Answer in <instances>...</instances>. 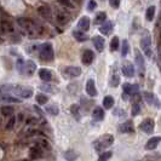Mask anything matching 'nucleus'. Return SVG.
Instances as JSON below:
<instances>
[{
  "label": "nucleus",
  "instance_id": "31",
  "mask_svg": "<svg viewBox=\"0 0 161 161\" xmlns=\"http://www.w3.org/2000/svg\"><path fill=\"white\" fill-rule=\"evenodd\" d=\"M154 16H155V6H149L148 10H147V14H145V17L148 21H153Z\"/></svg>",
  "mask_w": 161,
  "mask_h": 161
},
{
  "label": "nucleus",
  "instance_id": "23",
  "mask_svg": "<svg viewBox=\"0 0 161 161\" xmlns=\"http://www.w3.org/2000/svg\"><path fill=\"white\" fill-rule=\"evenodd\" d=\"M19 102H21L19 98L8 96V95H3V97L0 98V103H19Z\"/></svg>",
  "mask_w": 161,
  "mask_h": 161
},
{
  "label": "nucleus",
  "instance_id": "37",
  "mask_svg": "<svg viewBox=\"0 0 161 161\" xmlns=\"http://www.w3.org/2000/svg\"><path fill=\"white\" fill-rule=\"evenodd\" d=\"M119 48V38L118 36H114L112 41H110V50L112 51H116Z\"/></svg>",
  "mask_w": 161,
  "mask_h": 161
},
{
  "label": "nucleus",
  "instance_id": "16",
  "mask_svg": "<svg viewBox=\"0 0 161 161\" xmlns=\"http://www.w3.org/2000/svg\"><path fill=\"white\" fill-rule=\"evenodd\" d=\"M93 45H95V47H96V50L98 52H102L104 50L105 40L102 36H99V35H95V38H93Z\"/></svg>",
  "mask_w": 161,
  "mask_h": 161
},
{
  "label": "nucleus",
  "instance_id": "39",
  "mask_svg": "<svg viewBox=\"0 0 161 161\" xmlns=\"http://www.w3.org/2000/svg\"><path fill=\"white\" fill-rule=\"evenodd\" d=\"M15 122H16V119H15V116H12V115H11L10 120H8V124H6V130H12V129H14V126H15Z\"/></svg>",
  "mask_w": 161,
  "mask_h": 161
},
{
  "label": "nucleus",
  "instance_id": "24",
  "mask_svg": "<svg viewBox=\"0 0 161 161\" xmlns=\"http://www.w3.org/2000/svg\"><path fill=\"white\" fill-rule=\"evenodd\" d=\"M56 19L59 24H65L69 22V16L65 12H57Z\"/></svg>",
  "mask_w": 161,
  "mask_h": 161
},
{
  "label": "nucleus",
  "instance_id": "35",
  "mask_svg": "<svg viewBox=\"0 0 161 161\" xmlns=\"http://www.w3.org/2000/svg\"><path fill=\"white\" fill-rule=\"evenodd\" d=\"M12 91V86L11 85H3L0 86V95H8V93H11Z\"/></svg>",
  "mask_w": 161,
  "mask_h": 161
},
{
  "label": "nucleus",
  "instance_id": "11",
  "mask_svg": "<svg viewBox=\"0 0 161 161\" xmlns=\"http://www.w3.org/2000/svg\"><path fill=\"white\" fill-rule=\"evenodd\" d=\"M95 59V53L91 51V50H85L82 52V57H81V61L85 65H90Z\"/></svg>",
  "mask_w": 161,
  "mask_h": 161
},
{
  "label": "nucleus",
  "instance_id": "28",
  "mask_svg": "<svg viewBox=\"0 0 161 161\" xmlns=\"http://www.w3.org/2000/svg\"><path fill=\"white\" fill-rule=\"evenodd\" d=\"M103 105L105 109H110L114 105V98L112 96H105L103 98Z\"/></svg>",
  "mask_w": 161,
  "mask_h": 161
},
{
  "label": "nucleus",
  "instance_id": "15",
  "mask_svg": "<svg viewBox=\"0 0 161 161\" xmlns=\"http://www.w3.org/2000/svg\"><path fill=\"white\" fill-rule=\"evenodd\" d=\"M0 32L3 33H14L15 32V27L10 21H1L0 23Z\"/></svg>",
  "mask_w": 161,
  "mask_h": 161
},
{
  "label": "nucleus",
  "instance_id": "14",
  "mask_svg": "<svg viewBox=\"0 0 161 161\" xmlns=\"http://www.w3.org/2000/svg\"><path fill=\"white\" fill-rule=\"evenodd\" d=\"M81 74V69L79 67H67L64 69V75L68 78H76Z\"/></svg>",
  "mask_w": 161,
  "mask_h": 161
},
{
  "label": "nucleus",
  "instance_id": "25",
  "mask_svg": "<svg viewBox=\"0 0 161 161\" xmlns=\"http://www.w3.org/2000/svg\"><path fill=\"white\" fill-rule=\"evenodd\" d=\"M38 11H39V14H40L44 18H47V19H50V18H51L52 11H51V8H48V6H40Z\"/></svg>",
  "mask_w": 161,
  "mask_h": 161
},
{
  "label": "nucleus",
  "instance_id": "19",
  "mask_svg": "<svg viewBox=\"0 0 161 161\" xmlns=\"http://www.w3.org/2000/svg\"><path fill=\"white\" fill-rule=\"evenodd\" d=\"M42 156V150H41L40 147H33L29 150V158L33 159V160H36V159H40Z\"/></svg>",
  "mask_w": 161,
  "mask_h": 161
},
{
  "label": "nucleus",
  "instance_id": "10",
  "mask_svg": "<svg viewBox=\"0 0 161 161\" xmlns=\"http://www.w3.org/2000/svg\"><path fill=\"white\" fill-rule=\"evenodd\" d=\"M119 131L121 133H132L135 132V126H133V122L131 120H127L125 122H122L120 126H119Z\"/></svg>",
  "mask_w": 161,
  "mask_h": 161
},
{
  "label": "nucleus",
  "instance_id": "13",
  "mask_svg": "<svg viewBox=\"0 0 161 161\" xmlns=\"http://www.w3.org/2000/svg\"><path fill=\"white\" fill-rule=\"evenodd\" d=\"M138 89H139V87H138V85H136V84L132 85V84H129V82H125V84L122 85V92H125L127 96H129V95L132 96L133 93H137Z\"/></svg>",
  "mask_w": 161,
  "mask_h": 161
},
{
  "label": "nucleus",
  "instance_id": "30",
  "mask_svg": "<svg viewBox=\"0 0 161 161\" xmlns=\"http://www.w3.org/2000/svg\"><path fill=\"white\" fill-rule=\"evenodd\" d=\"M46 112L48 114H51V115H57L59 113V108L56 104H48L46 105Z\"/></svg>",
  "mask_w": 161,
  "mask_h": 161
},
{
  "label": "nucleus",
  "instance_id": "26",
  "mask_svg": "<svg viewBox=\"0 0 161 161\" xmlns=\"http://www.w3.org/2000/svg\"><path fill=\"white\" fill-rule=\"evenodd\" d=\"M73 35H74V38L78 41L87 40V35L85 34V32H82V31H75V32L73 33Z\"/></svg>",
  "mask_w": 161,
  "mask_h": 161
},
{
  "label": "nucleus",
  "instance_id": "32",
  "mask_svg": "<svg viewBox=\"0 0 161 161\" xmlns=\"http://www.w3.org/2000/svg\"><path fill=\"white\" fill-rule=\"evenodd\" d=\"M70 112H72L73 116L76 119V120H80V113H79V105L74 104L70 107Z\"/></svg>",
  "mask_w": 161,
  "mask_h": 161
},
{
  "label": "nucleus",
  "instance_id": "3",
  "mask_svg": "<svg viewBox=\"0 0 161 161\" xmlns=\"http://www.w3.org/2000/svg\"><path fill=\"white\" fill-rule=\"evenodd\" d=\"M113 143H114V136H112V135H103V136L97 138L96 141L93 142V147H95V149H96L98 153H101L104 149L109 148Z\"/></svg>",
  "mask_w": 161,
  "mask_h": 161
},
{
  "label": "nucleus",
  "instance_id": "4",
  "mask_svg": "<svg viewBox=\"0 0 161 161\" xmlns=\"http://www.w3.org/2000/svg\"><path fill=\"white\" fill-rule=\"evenodd\" d=\"M39 56L45 62H50V61L53 59V57H55L53 48H52V45L50 42H45V44L40 45V47H39Z\"/></svg>",
  "mask_w": 161,
  "mask_h": 161
},
{
  "label": "nucleus",
  "instance_id": "44",
  "mask_svg": "<svg viewBox=\"0 0 161 161\" xmlns=\"http://www.w3.org/2000/svg\"><path fill=\"white\" fill-rule=\"evenodd\" d=\"M97 8V3L95 0H90L89 1V5H87V8H89V11H93L95 8Z\"/></svg>",
  "mask_w": 161,
  "mask_h": 161
},
{
  "label": "nucleus",
  "instance_id": "41",
  "mask_svg": "<svg viewBox=\"0 0 161 161\" xmlns=\"http://www.w3.org/2000/svg\"><path fill=\"white\" fill-rule=\"evenodd\" d=\"M64 158L67 160H75L76 159V154L74 153V152H67L64 154Z\"/></svg>",
  "mask_w": 161,
  "mask_h": 161
},
{
  "label": "nucleus",
  "instance_id": "22",
  "mask_svg": "<svg viewBox=\"0 0 161 161\" xmlns=\"http://www.w3.org/2000/svg\"><path fill=\"white\" fill-rule=\"evenodd\" d=\"M160 143V137H153L150 138L148 142H147V144H145V149L147 150H154L158 145Z\"/></svg>",
  "mask_w": 161,
  "mask_h": 161
},
{
  "label": "nucleus",
  "instance_id": "33",
  "mask_svg": "<svg viewBox=\"0 0 161 161\" xmlns=\"http://www.w3.org/2000/svg\"><path fill=\"white\" fill-rule=\"evenodd\" d=\"M143 98H144L149 104H153L154 101H155V97H154V95L152 92H144V93H143Z\"/></svg>",
  "mask_w": 161,
  "mask_h": 161
},
{
  "label": "nucleus",
  "instance_id": "1",
  "mask_svg": "<svg viewBox=\"0 0 161 161\" xmlns=\"http://www.w3.org/2000/svg\"><path fill=\"white\" fill-rule=\"evenodd\" d=\"M17 23L21 27V29H22L29 38H32V39L40 38L41 35H42V28H41L40 25H38L36 23H34L31 19H27V18H18Z\"/></svg>",
  "mask_w": 161,
  "mask_h": 161
},
{
  "label": "nucleus",
  "instance_id": "20",
  "mask_svg": "<svg viewBox=\"0 0 161 161\" xmlns=\"http://www.w3.org/2000/svg\"><path fill=\"white\" fill-rule=\"evenodd\" d=\"M78 27L79 29L82 31V32H87L90 29V18L87 16H84L80 18L79 23H78Z\"/></svg>",
  "mask_w": 161,
  "mask_h": 161
},
{
  "label": "nucleus",
  "instance_id": "36",
  "mask_svg": "<svg viewBox=\"0 0 161 161\" xmlns=\"http://www.w3.org/2000/svg\"><path fill=\"white\" fill-rule=\"evenodd\" d=\"M48 98L46 97V95H38L36 96V102H38V104L40 105H45L47 103Z\"/></svg>",
  "mask_w": 161,
  "mask_h": 161
},
{
  "label": "nucleus",
  "instance_id": "42",
  "mask_svg": "<svg viewBox=\"0 0 161 161\" xmlns=\"http://www.w3.org/2000/svg\"><path fill=\"white\" fill-rule=\"evenodd\" d=\"M112 158V152H105V153L101 154L99 155V160H108V159H110Z\"/></svg>",
  "mask_w": 161,
  "mask_h": 161
},
{
  "label": "nucleus",
  "instance_id": "12",
  "mask_svg": "<svg viewBox=\"0 0 161 161\" xmlns=\"http://www.w3.org/2000/svg\"><path fill=\"white\" fill-rule=\"evenodd\" d=\"M86 92H87V95H89L90 97H96L97 95H98L95 80H92V79H89V80H87V82H86Z\"/></svg>",
  "mask_w": 161,
  "mask_h": 161
},
{
  "label": "nucleus",
  "instance_id": "47",
  "mask_svg": "<svg viewBox=\"0 0 161 161\" xmlns=\"http://www.w3.org/2000/svg\"><path fill=\"white\" fill-rule=\"evenodd\" d=\"M0 125H1V119H0Z\"/></svg>",
  "mask_w": 161,
  "mask_h": 161
},
{
  "label": "nucleus",
  "instance_id": "9",
  "mask_svg": "<svg viewBox=\"0 0 161 161\" xmlns=\"http://www.w3.org/2000/svg\"><path fill=\"white\" fill-rule=\"evenodd\" d=\"M121 70H122V73H124V75H125V76H127V78H132V76H133V74H135V65L132 64L131 62H129V61H125V62L122 63Z\"/></svg>",
  "mask_w": 161,
  "mask_h": 161
},
{
  "label": "nucleus",
  "instance_id": "18",
  "mask_svg": "<svg viewBox=\"0 0 161 161\" xmlns=\"http://www.w3.org/2000/svg\"><path fill=\"white\" fill-rule=\"evenodd\" d=\"M92 118L95 121H102L104 119V110L101 107H95L92 112Z\"/></svg>",
  "mask_w": 161,
  "mask_h": 161
},
{
  "label": "nucleus",
  "instance_id": "45",
  "mask_svg": "<svg viewBox=\"0 0 161 161\" xmlns=\"http://www.w3.org/2000/svg\"><path fill=\"white\" fill-rule=\"evenodd\" d=\"M109 4H110L112 8H118L120 6V0H109Z\"/></svg>",
  "mask_w": 161,
  "mask_h": 161
},
{
  "label": "nucleus",
  "instance_id": "43",
  "mask_svg": "<svg viewBox=\"0 0 161 161\" xmlns=\"http://www.w3.org/2000/svg\"><path fill=\"white\" fill-rule=\"evenodd\" d=\"M40 145L44 148V149H46V150H51V145L48 144V142L46 141V139H41Z\"/></svg>",
  "mask_w": 161,
  "mask_h": 161
},
{
  "label": "nucleus",
  "instance_id": "5",
  "mask_svg": "<svg viewBox=\"0 0 161 161\" xmlns=\"http://www.w3.org/2000/svg\"><path fill=\"white\" fill-rule=\"evenodd\" d=\"M11 93H15L18 97H22V98H31L33 95V89L25 87V86H12Z\"/></svg>",
  "mask_w": 161,
  "mask_h": 161
},
{
  "label": "nucleus",
  "instance_id": "38",
  "mask_svg": "<svg viewBox=\"0 0 161 161\" xmlns=\"http://www.w3.org/2000/svg\"><path fill=\"white\" fill-rule=\"evenodd\" d=\"M119 82H120L119 75L115 73V74L113 75V78H112V81H110V86H113V87H116V86L119 85Z\"/></svg>",
  "mask_w": 161,
  "mask_h": 161
},
{
  "label": "nucleus",
  "instance_id": "46",
  "mask_svg": "<svg viewBox=\"0 0 161 161\" xmlns=\"http://www.w3.org/2000/svg\"><path fill=\"white\" fill-rule=\"evenodd\" d=\"M1 42H3V39H0V44H1Z\"/></svg>",
  "mask_w": 161,
  "mask_h": 161
},
{
  "label": "nucleus",
  "instance_id": "34",
  "mask_svg": "<svg viewBox=\"0 0 161 161\" xmlns=\"http://www.w3.org/2000/svg\"><path fill=\"white\" fill-rule=\"evenodd\" d=\"M129 50H130L129 41H127V40H124V41H122V48H121V55H122L124 57L127 56V53H129Z\"/></svg>",
  "mask_w": 161,
  "mask_h": 161
},
{
  "label": "nucleus",
  "instance_id": "21",
  "mask_svg": "<svg viewBox=\"0 0 161 161\" xmlns=\"http://www.w3.org/2000/svg\"><path fill=\"white\" fill-rule=\"evenodd\" d=\"M39 76L42 81H50L52 80V72L46 68H41L39 70Z\"/></svg>",
  "mask_w": 161,
  "mask_h": 161
},
{
  "label": "nucleus",
  "instance_id": "8",
  "mask_svg": "<svg viewBox=\"0 0 161 161\" xmlns=\"http://www.w3.org/2000/svg\"><path fill=\"white\" fill-rule=\"evenodd\" d=\"M141 130L142 131H144L145 133H152L154 131V127H155V122H154L153 119H150V118H147L144 120L142 121V124H141Z\"/></svg>",
  "mask_w": 161,
  "mask_h": 161
},
{
  "label": "nucleus",
  "instance_id": "2",
  "mask_svg": "<svg viewBox=\"0 0 161 161\" xmlns=\"http://www.w3.org/2000/svg\"><path fill=\"white\" fill-rule=\"evenodd\" d=\"M17 70L21 73V74H23V75H28V76H31L33 75L35 70H36V65L35 63L33 62L32 59H28V61H23V59H18L17 61Z\"/></svg>",
  "mask_w": 161,
  "mask_h": 161
},
{
  "label": "nucleus",
  "instance_id": "6",
  "mask_svg": "<svg viewBox=\"0 0 161 161\" xmlns=\"http://www.w3.org/2000/svg\"><path fill=\"white\" fill-rule=\"evenodd\" d=\"M136 65L138 68V74L141 78L144 76L145 73V62H144V57L141 53L139 50H136Z\"/></svg>",
  "mask_w": 161,
  "mask_h": 161
},
{
  "label": "nucleus",
  "instance_id": "17",
  "mask_svg": "<svg viewBox=\"0 0 161 161\" xmlns=\"http://www.w3.org/2000/svg\"><path fill=\"white\" fill-rule=\"evenodd\" d=\"M113 28H114V24L113 22H103L102 23V25L99 27V32L102 33V34H104V35H109L110 33H112V31H113Z\"/></svg>",
  "mask_w": 161,
  "mask_h": 161
},
{
  "label": "nucleus",
  "instance_id": "29",
  "mask_svg": "<svg viewBox=\"0 0 161 161\" xmlns=\"http://www.w3.org/2000/svg\"><path fill=\"white\" fill-rule=\"evenodd\" d=\"M107 19V14L105 12H98L95 17V24H102Z\"/></svg>",
  "mask_w": 161,
  "mask_h": 161
},
{
  "label": "nucleus",
  "instance_id": "40",
  "mask_svg": "<svg viewBox=\"0 0 161 161\" xmlns=\"http://www.w3.org/2000/svg\"><path fill=\"white\" fill-rule=\"evenodd\" d=\"M58 1L61 3V5H63L65 8H74V4L72 3V0H58Z\"/></svg>",
  "mask_w": 161,
  "mask_h": 161
},
{
  "label": "nucleus",
  "instance_id": "27",
  "mask_svg": "<svg viewBox=\"0 0 161 161\" xmlns=\"http://www.w3.org/2000/svg\"><path fill=\"white\" fill-rule=\"evenodd\" d=\"M0 112L4 116H11L14 114V108L11 105H4V107H1Z\"/></svg>",
  "mask_w": 161,
  "mask_h": 161
},
{
  "label": "nucleus",
  "instance_id": "7",
  "mask_svg": "<svg viewBox=\"0 0 161 161\" xmlns=\"http://www.w3.org/2000/svg\"><path fill=\"white\" fill-rule=\"evenodd\" d=\"M141 46L143 48V51L145 52V55L149 57H152V51H150V46H152V38L149 35H145L142 38L141 40Z\"/></svg>",
  "mask_w": 161,
  "mask_h": 161
}]
</instances>
